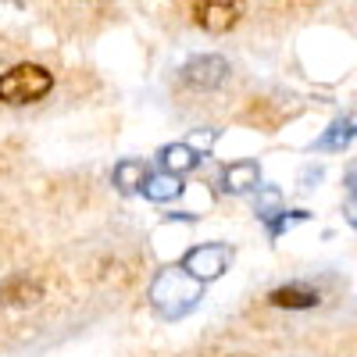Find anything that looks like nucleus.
<instances>
[{
	"label": "nucleus",
	"instance_id": "nucleus-9",
	"mask_svg": "<svg viewBox=\"0 0 357 357\" xmlns=\"http://www.w3.org/2000/svg\"><path fill=\"white\" fill-rule=\"evenodd\" d=\"M114 178H118V186H126V190H132V186H139V190H143V178H146V168H143L139 161H126L122 168L114 172Z\"/></svg>",
	"mask_w": 357,
	"mask_h": 357
},
{
	"label": "nucleus",
	"instance_id": "nucleus-4",
	"mask_svg": "<svg viewBox=\"0 0 357 357\" xmlns=\"http://www.w3.org/2000/svg\"><path fill=\"white\" fill-rule=\"evenodd\" d=\"M229 264V250L222 243H204V247H193L186 257H183V268L197 279V282H207V279H218Z\"/></svg>",
	"mask_w": 357,
	"mask_h": 357
},
{
	"label": "nucleus",
	"instance_id": "nucleus-6",
	"mask_svg": "<svg viewBox=\"0 0 357 357\" xmlns=\"http://www.w3.org/2000/svg\"><path fill=\"white\" fill-rule=\"evenodd\" d=\"M268 301L275 307H286V311H307L318 304V289H311L307 282H289L282 289H272L268 293Z\"/></svg>",
	"mask_w": 357,
	"mask_h": 357
},
{
	"label": "nucleus",
	"instance_id": "nucleus-5",
	"mask_svg": "<svg viewBox=\"0 0 357 357\" xmlns=\"http://www.w3.org/2000/svg\"><path fill=\"white\" fill-rule=\"evenodd\" d=\"M229 79V61L218 54H204V57H193V61L183 68V82L193 86V89H218L222 82Z\"/></svg>",
	"mask_w": 357,
	"mask_h": 357
},
{
	"label": "nucleus",
	"instance_id": "nucleus-14",
	"mask_svg": "<svg viewBox=\"0 0 357 357\" xmlns=\"http://www.w3.org/2000/svg\"><path fill=\"white\" fill-rule=\"evenodd\" d=\"M222 357H257V354H222Z\"/></svg>",
	"mask_w": 357,
	"mask_h": 357
},
{
	"label": "nucleus",
	"instance_id": "nucleus-1",
	"mask_svg": "<svg viewBox=\"0 0 357 357\" xmlns=\"http://www.w3.org/2000/svg\"><path fill=\"white\" fill-rule=\"evenodd\" d=\"M151 301L165 318H183L186 311L197 307L200 286L186 268H165V272L151 282Z\"/></svg>",
	"mask_w": 357,
	"mask_h": 357
},
{
	"label": "nucleus",
	"instance_id": "nucleus-12",
	"mask_svg": "<svg viewBox=\"0 0 357 357\" xmlns=\"http://www.w3.org/2000/svg\"><path fill=\"white\" fill-rule=\"evenodd\" d=\"M343 215H347V222H350V225L357 229V193H354V197L347 200V207H343Z\"/></svg>",
	"mask_w": 357,
	"mask_h": 357
},
{
	"label": "nucleus",
	"instance_id": "nucleus-2",
	"mask_svg": "<svg viewBox=\"0 0 357 357\" xmlns=\"http://www.w3.org/2000/svg\"><path fill=\"white\" fill-rule=\"evenodd\" d=\"M54 89V75L43 65H15L0 75V104L8 107H25V104H36L43 100Z\"/></svg>",
	"mask_w": 357,
	"mask_h": 357
},
{
	"label": "nucleus",
	"instance_id": "nucleus-10",
	"mask_svg": "<svg viewBox=\"0 0 357 357\" xmlns=\"http://www.w3.org/2000/svg\"><path fill=\"white\" fill-rule=\"evenodd\" d=\"M350 136H354V126H350V122H336L333 132H325V136L318 139V146H321V151H340Z\"/></svg>",
	"mask_w": 357,
	"mask_h": 357
},
{
	"label": "nucleus",
	"instance_id": "nucleus-11",
	"mask_svg": "<svg viewBox=\"0 0 357 357\" xmlns=\"http://www.w3.org/2000/svg\"><path fill=\"white\" fill-rule=\"evenodd\" d=\"M193 165H197V158L190 146H172V151H165V168H172V172H186Z\"/></svg>",
	"mask_w": 357,
	"mask_h": 357
},
{
	"label": "nucleus",
	"instance_id": "nucleus-13",
	"mask_svg": "<svg viewBox=\"0 0 357 357\" xmlns=\"http://www.w3.org/2000/svg\"><path fill=\"white\" fill-rule=\"evenodd\" d=\"M347 186H350V190H354V193H357V165H354V168H350V172H347Z\"/></svg>",
	"mask_w": 357,
	"mask_h": 357
},
{
	"label": "nucleus",
	"instance_id": "nucleus-7",
	"mask_svg": "<svg viewBox=\"0 0 357 357\" xmlns=\"http://www.w3.org/2000/svg\"><path fill=\"white\" fill-rule=\"evenodd\" d=\"M257 178H261V172H257V165H250V161L229 165V168H225V190H232V193H247L250 186H257Z\"/></svg>",
	"mask_w": 357,
	"mask_h": 357
},
{
	"label": "nucleus",
	"instance_id": "nucleus-8",
	"mask_svg": "<svg viewBox=\"0 0 357 357\" xmlns=\"http://www.w3.org/2000/svg\"><path fill=\"white\" fill-rule=\"evenodd\" d=\"M178 190H183V186H178L175 175H151L143 183V193L151 200H172V197H178Z\"/></svg>",
	"mask_w": 357,
	"mask_h": 357
},
{
	"label": "nucleus",
	"instance_id": "nucleus-3",
	"mask_svg": "<svg viewBox=\"0 0 357 357\" xmlns=\"http://www.w3.org/2000/svg\"><path fill=\"white\" fill-rule=\"evenodd\" d=\"M240 15H243L240 0H200V4L193 8V22L204 29V33H211V36L229 33V29L240 22Z\"/></svg>",
	"mask_w": 357,
	"mask_h": 357
}]
</instances>
